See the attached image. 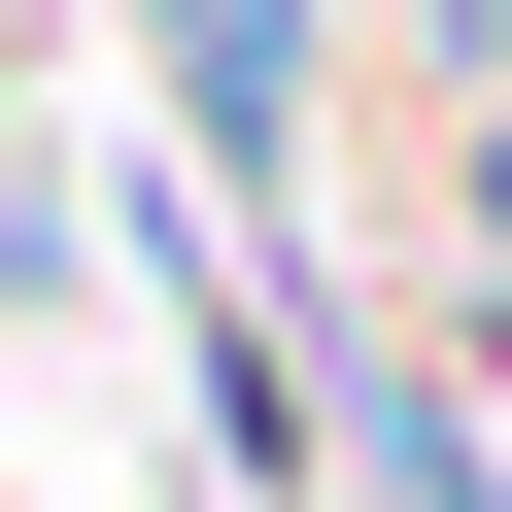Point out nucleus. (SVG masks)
<instances>
[{
    "mask_svg": "<svg viewBox=\"0 0 512 512\" xmlns=\"http://www.w3.org/2000/svg\"><path fill=\"white\" fill-rule=\"evenodd\" d=\"M137 35H171V69L239 103V137H274V69H308V0H137Z\"/></svg>",
    "mask_w": 512,
    "mask_h": 512,
    "instance_id": "1",
    "label": "nucleus"
}]
</instances>
